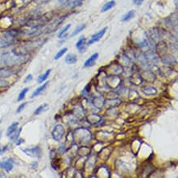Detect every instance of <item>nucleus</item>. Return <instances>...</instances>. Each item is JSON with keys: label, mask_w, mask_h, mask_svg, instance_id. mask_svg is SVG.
<instances>
[{"label": "nucleus", "mask_w": 178, "mask_h": 178, "mask_svg": "<svg viewBox=\"0 0 178 178\" xmlns=\"http://www.w3.org/2000/svg\"><path fill=\"white\" fill-rule=\"evenodd\" d=\"M27 61V57L25 54H20L13 51L11 53H6L0 57V63L6 66H15L25 63Z\"/></svg>", "instance_id": "1"}, {"label": "nucleus", "mask_w": 178, "mask_h": 178, "mask_svg": "<svg viewBox=\"0 0 178 178\" xmlns=\"http://www.w3.org/2000/svg\"><path fill=\"white\" fill-rule=\"evenodd\" d=\"M64 133H65L64 127L60 124H57L53 127V132H52V137L56 141H60L62 138L63 137Z\"/></svg>", "instance_id": "2"}, {"label": "nucleus", "mask_w": 178, "mask_h": 178, "mask_svg": "<svg viewBox=\"0 0 178 178\" xmlns=\"http://www.w3.org/2000/svg\"><path fill=\"white\" fill-rule=\"evenodd\" d=\"M25 154L30 156V157L35 158H40L42 155V150L40 147H35V148H27L22 149Z\"/></svg>", "instance_id": "3"}, {"label": "nucleus", "mask_w": 178, "mask_h": 178, "mask_svg": "<svg viewBox=\"0 0 178 178\" xmlns=\"http://www.w3.org/2000/svg\"><path fill=\"white\" fill-rule=\"evenodd\" d=\"M107 29H108V28L104 27L103 30H100V31L97 32L96 34L93 35H92V37H91V39H90L89 41H88V43H86V45L89 46V45H93L94 43H96V42H98V41H100V39H102V37H103V36L104 35V34L106 33Z\"/></svg>", "instance_id": "4"}, {"label": "nucleus", "mask_w": 178, "mask_h": 178, "mask_svg": "<svg viewBox=\"0 0 178 178\" xmlns=\"http://www.w3.org/2000/svg\"><path fill=\"white\" fill-rule=\"evenodd\" d=\"M0 168L4 169L6 172H9L13 168V160L12 159H8L4 161L0 162Z\"/></svg>", "instance_id": "5"}, {"label": "nucleus", "mask_w": 178, "mask_h": 178, "mask_svg": "<svg viewBox=\"0 0 178 178\" xmlns=\"http://www.w3.org/2000/svg\"><path fill=\"white\" fill-rule=\"evenodd\" d=\"M86 39H85V36H81V38L79 39V40L77 41V43L76 44V49H78L80 53H82V52H85L86 47Z\"/></svg>", "instance_id": "6"}, {"label": "nucleus", "mask_w": 178, "mask_h": 178, "mask_svg": "<svg viewBox=\"0 0 178 178\" xmlns=\"http://www.w3.org/2000/svg\"><path fill=\"white\" fill-rule=\"evenodd\" d=\"M98 57H99V53H94L93 55L90 56V57L85 62L84 67H89L94 66V65L95 64V61L97 60Z\"/></svg>", "instance_id": "7"}, {"label": "nucleus", "mask_w": 178, "mask_h": 178, "mask_svg": "<svg viewBox=\"0 0 178 178\" xmlns=\"http://www.w3.org/2000/svg\"><path fill=\"white\" fill-rule=\"evenodd\" d=\"M18 125H19V123L17 122V121L12 123L8 127V130H7L6 136H8V137H11L13 134H15L16 132L17 131V127H18Z\"/></svg>", "instance_id": "8"}, {"label": "nucleus", "mask_w": 178, "mask_h": 178, "mask_svg": "<svg viewBox=\"0 0 178 178\" xmlns=\"http://www.w3.org/2000/svg\"><path fill=\"white\" fill-rule=\"evenodd\" d=\"M49 81H47V82H45V84H43L40 87H39L38 89H36L33 92V94H32L31 98H35V97H36V96L40 95V94L42 93V92L44 91L45 89H46L47 86L49 85Z\"/></svg>", "instance_id": "9"}, {"label": "nucleus", "mask_w": 178, "mask_h": 178, "mask_svg": "<svg viewBox=\"0 0 178 178\" xmlns=\"http://www.w3.org/2000/svg\"><path fill=\"white\" fill-rule=\"evenodd\" d=\"M14 73L12 69H7V68H2L0 69V79L6 78V77H9Z\"/></svg>", "instance_id": "10"}, {"label": "nucleus", "mask_w": 178, "mask_h": 178, "mask_svg": "<svg viewBox=\"0 0 178 178\" xmlns=\"http://www.w3.org/2000/svg\"><path fill=\"white\" fill-rule=\"evenodd\" d=\"M135 14H136V13H135V11H134V10L129 11L128 13H126L125 15L121 17V21H123V22H126V21H129L130 20H132V18H134V17H135Z\"/></svg>", "instance_id": "11"}, {"label": "nucleus", "mask_w": 178, "mask_h": 178, "mask_svg": "<svg viewBox=\"0 0 178 178\" xmlns=\"http://www.w3.org/2000/svg\"><path fill=\"white\" fill-rule=\"evenodd\" d=\"M115 5H116V2H115L114 0H111V1H109V2H108L104 5V7L101 9V12L102 13H105L107 11L112 9Z\"/></svg>", "instance_id": "12"}, {"label": "nucleus", "mask_w": 178, "mask_h": 178, "mask_svg": "<svg viewBox=\"0 0 178 178\" xmlns=\"http://www.w3.org/2000/svg\"><path fill=\"white\" fill-rule=\"evenodd\" d=\"M65 62L67 64H75L77 62V57L73 53H69L65 58Z\"/></svg>", "instance_id": "13"}, {"label": "nucleus", "mask_w": 178, "mask_h": 178, "mask_svg": "<svg viewBox=\"0 0 178 178\" xmlns=\"http://www.w3.org/2000/svg\"><path fill=\"white\" fill-rule=\"evenodd\" d=\"M50 72H51L50 69H49V70H47L46 72H45V73H44V74L39 76L38 79H37V82H38V83H42V82H44V81H46L47 78L49 77V74H50Z\"/></svg>", "instance_id": "14"}, {"label": "nucleus", "mask_w": 178, "mask_h": 178, "mask_svg": "<svg viewBox=\"0 0 178 178\" xmlns=\"http://www.w3.org/2000/svg\"><path fill=\"white\" fill-rule=\"evenodd\" d=\"M143 92H144L146 95H153L154 94L157 93V90L155 88H153V87H148V88H143Z\"/></svg>", "instance_id": "15"}, {"label": "nucleus", "mask_w": 178, "mask_h": 178, "mask_svg": "<svg viewBox=\"0 0 178 178\" xmlns=\"http://www.w3.org/2000/svg\"><path fill=\"white\" fill-rule=\"evenodd\" d=\"M85 28V24H82V25H78L77 27H76V29L74 30V31L72 32V35H71V37H73V36L76 35H78L80 32L82 31Z\"/></svg>", "instance_id": "16"}, {"label": "nucleus", "mask_w": 178, "mask_h": 178, "mask_svg": "<svg viewBox=\"0 0 178 178\" xmlns=\"http://www.w3.org/2000/svg\"><path fill=\"white\" fill-rule=\"evenodd\" d=\"M47 106H48V104H41L40 106H39L38 108H36L35 110L34 115H40V114L43 111H45V108H47Z\"/></svg>", "instance_id": "17"}, {"label": "nucleus", "mask_w": 178, "mask_h": 178, "mask_svg": "<svg viewBox=\"0 0 178 178\" xmlns=\"http://www.w3.org/2000/svg\"><path fill=\"white\" fill-rule=\"evenodd\" d=\"M71 25H71V24H67V25L66 26H65V27L62 28V30H60L59 33H58V35H57V37H58V38H62V37H63L64 35L66 34V32L67 31V30H69V29H70Z\"/></svg>", "instance_id": "18"}, {"label": "nucleus", "mask_w": 178, "mask_h": 178, "mask_svg": "<svg viewBox=\"0 0 178 178\" xmlns=\"http://www.w3.org/2000/svg\"><path fill=\"white\" fill-rule=\"evenodd\" d=\"M17 35H18L17 34V31H16V30H9V31H7L6 33H5L4 36L6 38L11 39V38H15Z\"/></svg>", "instance_id": "19"}, {"label": "nucleus", "mask_w": 178, "mask_h": 178, "mask_svg": "<svg viewBox=\"0 0 178 178\" xmlns=\"http://www.w3.org/2000/svg\"><path fill=\"white\" fill-rule=\"evenodd\" d=\"M29 91V88H25V89H23L21 91V93L19 94V95H18V98H17V101L20 102L21 101V100H24V98H25V94H26V93Z\"/></svg>", "instance_id": "20"}, {"label": "nucleus", "mask_w": 178, "mask_h": 178, "mask_svg": "<svg viewBox=\"0 0 178 178\" xmlns=\"http://www.w3.org/2000/svg\"><path fill=\"white\" fill-rule=\"evenodd\" d=\"M67 51V48H63V49H62L61 50L58 51V52H57V53H56L55 57H54V59H55V60L59 59V58L62 57V56L64 55V53H66Z\"/></svg>", "instance_id": "21"}, {"label": "nucleus", "mask_w": 178, "mask_h": 178, "mask_svg": "<svg viewBox=\"0 0 178 178\" xmlns=\"http://www.w3.org/2000/svg\"><path fill=\"white\" fill-rule=\"evenodd\" d=\"M11 45H12V42L10 40L0 39V48H5V47H8Z\"/></svg>", "instance_id": "22"}, {"label": "nucleus", "mask_w": 178, "mask_h": 178, "mask_svg": "<svg viewBox=\"0 0 178 178\" xmlns=\"http://www.w3.org/2000/svg\"><path fill=\"white\" fill-rule=\"evenodd\" d=\"M21 130H22V129H21V128H20V129L18 130V131H17V132H16L15 134H13V136H11V137H9V138H10V140H13V141H16L17 138L19 137L20 133H21Z\"/></svg>", "instance_id": "23"}, {"label": "nucleus", "mask_w": 178, "mask_h": 178, "mask_svg": "<svg viewBox=\"0 0 178 178\" xmlns=\"http://www.w3.org/2000/svg\"><path fill=\"white\" fill-rule=\"evenodd\" d=\"M27 104H28V102H25V103H23V104H21V105L18 107V108L17 109V113H20L21 112H22V111L24 110L25 107L26 106Z\"/></svg>", "instance_id": "24"}, {"label": "nucleus", "mask_w": 178, "mask_h": 178, "mask_svg": "<svg viewBox=\"0 0 178 178\" xmlns=\"http://www.w3.org/2000/svg\"><path fill=\"white\" fill-rule=\"evenodd\" d=\"M8 85V81L3 80V79H0V88H3V87H6L7 85Z\"/></svg>", "instance_id": "25"}, {"label": "nucleus", "mask_w": 178, "mask_h": 178, "mask_svg": "<svg viewBox=\"0 0 178 178\" xmlns=\"http://www.w3.org/2000/svg\"><path fill=\"white\" fill-rule=\"evenodd\" d=\"M144 0H132L134 4L136 5V6H140L144 3Z\"/></svg>", "instance_id": "26"}, {"label": "nucleus", "mask_w": 178, "mask_h": 178, "mask_svg": "<svg viewBox=\"0 0 178 178\" xmlns=\"http://www.w3.org/2000/svg\"><path fill=\"white\" fill-rule=\"evenodd\" d=\"M33 79V76H32L31 74H29L25 78V80H24V83H27L29 82V81H30Z\"/></svg>", "instance_id": "27"}, {"label": "nucleus", "mask_w": 178, "mask_h": 178, "mask_svg": "<svg viewBox=\"0 0 178 178\" xmlns=\"http://www.w3.org/2000/svg\"><path fill=\"white\" fill-rule=\"evenodd\" d=\"M8 145H5V146L2 147V148H0V155L3 154L8 150Z\"/></svg>", "instance_id": "28"}, {"label": "nucleus", "mask_w": 178, "mask_h": 178, "mask_svg": "<svg viewBox=\"0 0 178 178\" xmlns=\"http://www.w3.org/2000/svg\"><path fill=\"white\" fill-rule=\"evenodd\" d=\"M31 167L33 168H37V166H38V163L37 162H33V163H31Z\"/></svg>", "instance_id": "29"}, {"label": "nucleus", "mask_w": 178, "mask_h": 178, "mask_svg": "<svg viewBox=\"0 0 178 178\" xmlns=\"http://www.w3.org/2000/svg\"><path fill=\"white\" fill-rule=\"evenodd\" d=\"M18 142H16V144H17V145H20L21 144H22V143H24V141L25 140H23V139H19V140H17Z\"/></svg>", "instance_id": "30"}, {"label": "nucleus", "mask_w": 178, "mask_h": 178, "mask_svg": "<svg viewBox=\"0 0 178 178\" xmlns=\"http://www.w3.org/2000/svg\"><path fill=\"white\" fill-rule=\"evenodd\" d=\"M2 137V131H0V139Z\"/></svg>", "instance_id": "31"}, {"label": "nucleus", "mask_w": 178, "mask_h": 178, "mask_svg": "<svg viewBox=\"0 0 178 178\" xmlns=\"http://www.w3.org/2000/svg\"><path fill=\"white\" fill-rule=\"evenodd\" d=\"M0 123H1V121H0Z\"/></svg>", "instance_id": "32"}]
</instances>
